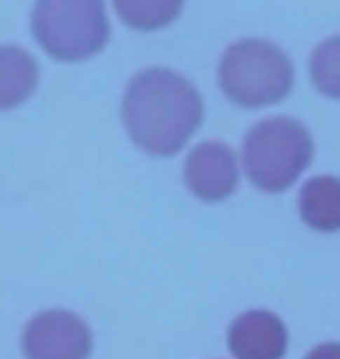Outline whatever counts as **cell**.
<instances>
[{"label": "cell", "mask_w": 340, "mask_h": 359, "mask_svg": "<svg viewBox=\"0 0 340 359\" xmlns=\"http://www.w3.org/2000/svg\"><path fill=\"white\" fill-rule=\"evenodd\" d=\"M124 126L131 140L154 156H172L203 121V100L196 87L168 68H147L135 75L124 96Z\"/></svg>", "instance_id": "6da1fadb"}, {"label": "cell", "mask_w": 340, "mask_h": 359, "mask_svg": "<svg viewBox=\"0 0 340 359\" xmlns=\"http://www.w3.org/2000/svg\"><path fill=\"white\" fill-rule=\"evenodd\" d=\"M294 84L289 56L268 40L247 38L231 45L219 63V87L231 103L259 110L285 100Z\"/></svg>", "instance_id": "7a4b0ae2"}, {"label": "cell", "mask_w": 340, "mask_h": 359, "mask_svg": "<svg viewBox=\"0 0 340 359\" xmlns=\"http://www.w3.org/2000/svg\"><path fill=\"white\" fill-rule=\"evenodd\" d=\"M313 159V138L306 126L289 117L264 119L252 128L243 145V166L261 191L289 189Z\"/></svg>", "instance_id": "3957f363"}, {"label": "cell", "mask_w": 340, "mask_h": 359, "mask_svg": "<svg viewBox=\"0 0 340 359\" xmlns=\"http://www.w3.org/2000/svg\"><path fill=\"white\" fill-rule=\"evenodd\" d=\"M31 24L38 45L63 63L91 59L110 40L105 0H38Z\"/></svg>", "instance_id": "277c9868"}, {"label": "cell", "mask_w": 340, "mask_h": 359, "mask_svg": "<svg viewBox=\"0 0 340 359\" xmlns=\"http://www.w3.org/2000/svg\"><path fill=\"white\" fill-rule=\"evenodd\" d=\"M24 353L28 359H89L91 332L68 311L40 313L26 327Z\"/></svg>", "instance_id": "5b68a950"}, {"label": "cell", "mask_w": 340, "mask_h": 359, "mask_svg": "<svg viewBox=\"0 0 340 359\" xmlns=\"http://www.w3.org/2000/svg\"><path fill=\"white\" fill-rule=\"evenodd\" d=\"M184 182L193 196L215 203L229 198L238 187V163L222 142H200L184 163Z\"/></svg>", "instance_id": "8992f818"}, {"label": "cell", "mask_w": 340, "mask_h": 359, "mask_svg": "<svg viewBox=\"0 0 340 359\" xmlns=\"http://www.w3.org/2000/svg\"><path fill=\"white\" fill-rule=\"evenodd\" d=\"M229 348L236 359H282L287 353V327L268 311H250L231 325Z\"/></svg>", "instance_id": "52a82bcc"}, {"label": "cell", "mask_w": 340, "mask_h": 359, "mask_svg": "<svg viewBox=\"0 0 340 359\" xmlns=\"http://www.w3.org/2000/svg\"><path fill=\"white\" fill-rule=\"evenodd\" d=\"M40 68L26 49L0 45V110L26 103L38 89Z\"/></svg>", "instance_id": "ba28073f"}, {"label": "cell", "mask_w": 340, "mask_h": 359, "mask_svg": "<svg viewBox=\"0 0 340 359\" xmlns=\"http://www.w3.org/2000/svg\"><path fill=\"white\" fill-rule=\"evenodd\" d=\"M301 217L310 226L324 233H334L340 229V184L336 177L324 175L313 177L301 189L299 198Z\"/></svg>", "instance_id": "9c48e42d"}, {"label": "cell", "mask_w": 340, "mask_h": 359, "mask_svg": "<svg viewBox=\"0 0 340 359\" xmlns=\"http://www.w3.org/2000/svg\"><path fill=\"white\" fill-rule=\"evenodd\" d=\"M119 19L135 31H158L179 17L184 0H114Z\"/></svg>", "instance_id": "30bf717a"}, {"label": "cell", "mask_w": 340, "mask_h": 359, "mask_svg": "<svg viewBox=\"0 0 340 359\" xmlns=\"http://www.w3.org/2000/svg\"><path fill=\"white\" fill-rule=\"evenodd\" d=\"M313 77L320 91L338 96V40H329L317 49L313 59Z\"/></svg>", "instance_id": "8fae6325"}, {"label": "cell", "mask_w": 340, "mask_h": 359, "mask_svg": "<svg viewBox=\"0 0 340 359\" xmlns=\"http://www.w3.org/2000/svg\"><path fill=\"white\" fill-rule=\"evenodd\" d=\"M308 359H340V348L338 343H324V346L315 348L308 355Z\"/></svg>", "instance_id": "7c38bea8"}]
</instances>
